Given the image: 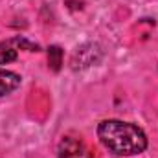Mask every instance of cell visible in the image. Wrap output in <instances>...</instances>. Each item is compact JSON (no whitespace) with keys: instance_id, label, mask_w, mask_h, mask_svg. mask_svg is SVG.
Returning a JSON list of instances; mask_svg holds the SVG:
<instances>
[{"instance_id":"1","label":"cell","mask_w":158,"mask_h":158,"mask_svg":"<svg viewBox=\"0 0 158 158\" xmlns=\"http://www.w3.org/2000/svg\"><path fill=\"white\" fill-rule=\"evenodd\" d=\"M98 136L99 142L109 151L119 156L140 155L147 149V136L134 123L119 119H105L98 127Z\"/></svg>"},{"instance_id":"7","label":"cell","mask_w":158,"mask_h":158,"mask_svg":"<svg viewBox=\"0 0 158 158\" xmlns=\"http://www.w3.org/2000/svg\"><path fill=\"white\" fill-rule=\"evenodd\" d=\"M15 44H19L20 48H24V50H28V52H39V44H33V42H28L26 39H22V37H17V39H13Z\"/></svg>"},{"instance_id":"6","label":"cell","mask_w":158,"mask_h":158,"mask_svg":"<svg viewBox=\"0 0 158 158\" xmlns=\"http://www.w3.org/2000/svg\"><path fill=\"white\" fill-rule=\"evenodd\" d=\"M19 59V53L15 48L9 46V42H0V64H7Z\"/></svg>"},{"instance_id":"5","label":"cell","mask_w":158,"mask_h":158,"mask_svg":"<svg viewBox=\"0 0 158 158\" xmlns=\"http://www.w3.org/2000/svg\"><path fill=\"white\" fill-rule=\"evenodd\" d=\"M48 66L52 72H59L63 66V50L57 44H52L48 48Z\"/></svg>"},{"instance_id":"2","label":"cell","mask_w":158,"mask_h":158,"mask_svg":"<svg viewBox=\"0 0 158 158\" xmlns=\"http://www.w3.org/2000/svg\"><path fill=\"white\" fill-rule=\"evenodd\" d=\"M57 156L59 158H94L90 147L83 142V138L66 134L61 138L57 145Z\"/></svg>"},{"instance_id":"4","label":"cell","mask_w":158,"mask_h":158,"mask_svg":"<svg viewBox=\"0 0 158 158\" xmlns=\"http://www.w3.org/2000/svg\"><path fill=\"white\" fill-rule=\"evenodd\" d=\"M20 83H22V79H20L19 74L0 68V98L11 94L13 90H17L20 86Z\"/></svg>"},{"instance_id":"3","label":"cell","mask_w":158,"mask_h":158,"mask_svg":"<svg viewBox=\"0 0 158 158\" xmlns=\"http://www.w3.org/2000/svg\"><path fill=\"white\" fill-rule=\"evenodd\" d=\"M99 59H101V50H98L96 44H85V46H81L74 52L70 63H72L74 70H81V68L96 64Z\"/></svg>"}]
</instances>
